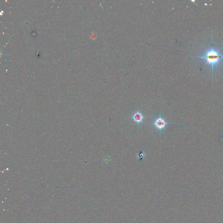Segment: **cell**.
I'll return each mask as SVG.
<instances>
[{
    "label": "cell",
    "mask_w": 223,
    "mask_h": 223,
    "mask_svg": "<svg viewBox=\"0 0 223 223\" xmlns=\"http://www.w3.org/2000/svg\"><path fill=\"white\" fill-rule=\"evenodd\" d=\"M167 125V122L161 117L157 118L153 123V125L156 127V128H157L158 130H159L160 131L164 129Z\"/></svg>",
    "instance_id": "obj_2"
},
{
    "label": "cell",
    "mask_w": 223,
    "mask_h": 223,
    "mask_svg": "<svg viewBox=\"0 0 223 223\" xmlns=\"http://www.w3.org/2000/svg\"><path fill=\"white\" fill-rule=\"evenodd\" d=\"M140 155H141V156H140V158H141V159L142 158H143V153H141V154H140Z\"/></svg>",
    "instance_id": "obj_4"
},
{
    "label": "cell",
    "mask_w": 223,
    "mask_h": 223,
    "mask_svg": "<svg viewBox=\"0 0 223 223\" xmlns=\"http://www.w3.org/2000/svg\"><path fill=\"white\" fill-rule=\"evenodd\" d=\"M132 118L135 122L138 124L143 122L144 118L143 114L139 111H137L136 113H135L132 116Z\"/></svg>",
    "instance_id": "obj_3"
},
{
    "label": "cell",
    "mask_w": 223,
    "mask_h": 223,
    "mask_svg": "<svg viewBox=\"0 0 223 223\" xmlns=\"http://www.w3.org/2000/svg\"><path fill=\"white\" fill-rule=\"evenodd\" d=\"M196 58L204 59L206 61V64L211 65L213 73L214 66L219 65L221 61L223 59V55L220 53L219 50H217L212 46L211 48L207 50L203 56L196 57Z\"/></svg>",
    "instance_id": "obj_1"
}]
</instances>
